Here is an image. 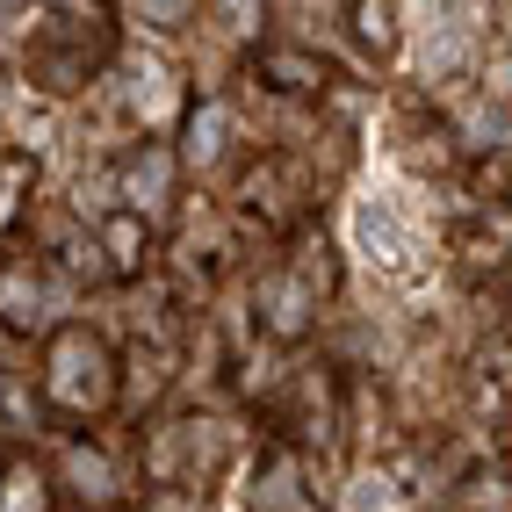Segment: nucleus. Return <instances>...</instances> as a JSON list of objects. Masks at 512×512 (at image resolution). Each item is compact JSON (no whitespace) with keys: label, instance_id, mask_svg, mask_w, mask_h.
<instances>
[{"label":"nucleus","instance_id":"1","mask_svg":"<svg viewBox=\"0 0 512 512\" xmlns=\"http://www.w3.org/2000/svg\"><path fill=\"white\" fill-rule=\"evenodd\" d=\"M29 390H37V419L58 433H94L123 419V347L109 325H94L87 311L58 318L37 339L29 361Z\"/></svg>","mask_w":512,"mask_h":512},{"label":"nucleus","instance_id":"9","mask_svg":"<svg viewBox=\"0 0 512 512\" xmlns=\"http://www.w3.org/2000/svg\"><path fill=\"white\" fill-rule=\"evenodd\" d=\"M94 246H101V267H109V289H130V282H145L159 275V246H166V231L138 210H123V202H109V210H94Z\"/></svg>","mask_w":512,"mask_h":512},{"label":"nucleus","instance_id":"13","mask_svg":"<svg viewBox=\"0 0 512 512\" xmlns=\"http://www.w3.org/2000/svg\"><path fill=\"white\" fill-rule=\"evenodd\" d=\"M505 347H512V318H505Z\"/></svg>","mask_w":512,"mask_h":512},{"label":"nucleus","instance_id":"7","mask_svg":"<svg viewBox=\"0 0 512 512\" xmlns=\"http://www.w3.org/2000/svg\"><path fill=\"white\" fill-rule=\"evenodd\" d=\"M116 202L123 210H138L166 231V217H181V202H188V174H181V152L174 138H138V145H123L116 152Z\"/></svg>","mask_w":512,"mask_h":512},{"label":"nucleus","instance_id":"3","mask_svg":"<svg viewBox=\"0 0 512 512\" xmlns=\"http://www.w3.org/2000/svg\"><path fill=\"white\" fill-rule=\"evenodd\" d=\"M332 303H339V253L318 224H303L296 238H282V253L267 267H253V332L282 354H296L325 325Z\"/></svg>","mask_w":512,"mask_h":512},{"label":"nucleus","instance_id":"10","mask_svg":"<svg viewBox=\"0 0 512 512\" xmlns=\"http://www.w3.org/2000/svg\"><path fill=\"white\" fill-rule=\"evenodd\" d=\"M37 188H44V166H37V152L0 138V253H8L15 238L29 231V217H37Z\"/></svg>","mask_w":512,"mask_h":512},{"label":"nucleus","instance_id":"4","mask_svg":"<svg viewBox=\"0 0 512 512\" xmlns=\"http://www.w3.org/2000/svg\"><path fill=\"white\" fill-rule=\"evenodd\" d=\"M246 94L260 101H282V109H332L339 87H354L339 73V58L318 51V44H296V37H260L246 44Z\"/></svg>","mask_w":512,"mask_h":512},{"label":"nucleus","instance_id":"14","mask_svg":"<svg viewBox=\"0 0 512 512\" xmlns=\"http://www.w3.org/2000/svg\"><path fill=\"white\" fill-rule=\"evenodd\" d=\"M505 426H512V419H505Z\"/></svg>","mask_w":512,"mask_h":512},{"label":"nucleus","instance_id":"2","mask_svg":"<svg viewBox=\"0 0 512 512\" xmlns=\"http://www.w3.org/2000/svg\"><path fill=\"white\" fill-rule=\"evenodd\" d=\"M116 58H123V22L109 0H44L37 22L22 29L15 73L44 101H80L109 80Z\"/></svg>","mask_w":512,"mask_h":512},{"label":"nucleus","instance_id":"5","mask_svg":"<svg viewBox=\"0 0 512 512\" xmlns=\"http://www.w3.org/2000/svg\"><path fill=\"white\" fill-rule=\"evenodd\" d=\"M94 94L116 101L130 145H138V138H174L181 116H188V101H195V94L181 87V73H174L159 51H130V44H123V58L109 65V80H101Z\"/></svg>","mask_w":512,"mask_h":512},{"label":"nucleus","instance_id":"12","mask_svg":"<svg viewBox=\"0 0 512 512\" xmlns=\"http://www.w3.org/2000/svg\"><path fill=\"white\" fill-rule=\"evenodd\" d=\"M347 37L368 65H390L397 44H404V15H397V0H347Z\"/></svg>","mask_w":512,"mask_h":512},{"label":"nucleus","instance_id":"11","mask_svg":"<svg viewBox=\"0 0 512 512\" xmlns=\"http://www.w3.org/2000/svg\"><path fill=\"white\" fill-rule=\"evenodd\" d=\"M58 476L44 455H29V448H8L0 455V512H58Z\"/></svg>","mask_w":512,"mask_h":512},{"label":"nucleus","instance_id":"6","mask_svg":"<svg viewBox=\"0 0 512 512\" xmlns=\"http://www.w3.org/2000/svg\"><path fill=\"white\" fill-rule=\"evenodd\" d=\"M73 296L80 289L65 282L29 238H15V246L0 253V325L15 339H44L58 318H73Z\"/></svg>","mask_w":512,"mask_h":512},{"label":"nucleus","instance_id":"8","mask_svg":"<svg viewBox=\"0 0 512 512\" xmlns=\"http://www.w3.org/2000/svg\"><path fill=\"white\" fill-rule=\"evenodd\" d=\"M51 476H58V498H73L80 512H123L130 505V484H123L116 455L101 448V433H65V455L51 462Z\"/></svg>","mask_w":512,"mask_h":512}]
</instances>
